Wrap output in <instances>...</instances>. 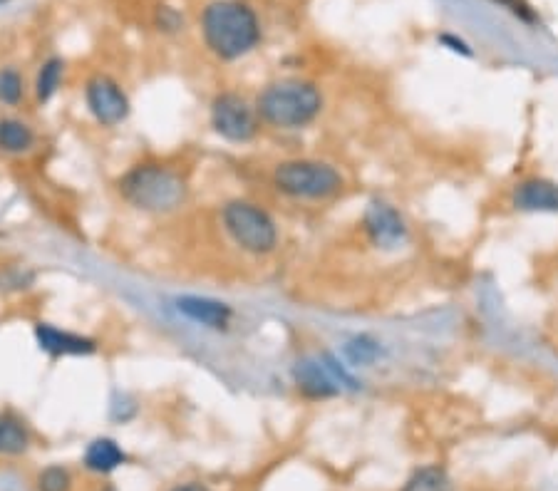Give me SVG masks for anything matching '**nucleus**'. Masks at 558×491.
Listing matches in <instances>:
<instances>
[{
	"mask_svg": "<svg viewBox=\"0 0 558 491\" xmlns=\"http://www.w3.org/2000/svg\"><path fill=\"white\" fill-rule=\"evenodd\" d=\"M209 120L221 139L234 144L251 142L256 137L258 127H261L256 105H251L239 92H221V95H216L214 102H211Z\"/></svg>",
	"mask_w": 558,
	"mask_h": 491,
	"instance_id": "423d86ee",
	"label": "nucleus"
},
{
	"mask_svg": "<svg viewBox=\"0 0 558 491\" xmlns=\"http://www.w3.org/2000/svg\"><path fill=\"white\" fill-rule=\"evenodd\" d=\"M62 72H65V62L60 58L48 60L43 67H40L38 77H35V97H38L40 105L53 100L62 82Z\"/></svg>",
	"mask_w": 558,
	"mask_h": 491,
	"instance_id": "f3484780",
	"label": "nucleus"
},
{
	"mask_svg": "<svg viewBox=\"0 0 558 491\" xmlns=\"http://www.w3.org/2000/svg\"><path fill=\"white\" fill-rule=\"evenodd\" d=\"M23 100V77L15 70H0V102L3 105H18Z\"/></svg>",
	"mask_w": 558,
	"mask_h": 491,
	"instance_id": "aec40b11",
	"label": "nucleus"
},
{
	"mask_svg": "<svg viewBox=\"0 0 558 491\" xmlns=\"http://www.w3.org/2000/svg\"><path fill=\"white\" fill-rule=\"evenodd\" d=\"M345 355H348V360L353 365H370L380 355V345H377V340L368 338V335H360V338L350 340L345 345Z\"/></svg>",
	"mask_w": 558,
	"mask_h": 491,
	"instance_id": "6ab92c4d",
	"label": "nucleus"
},
{
	"mask_svg": "<svg viewBox=\"0 0 558 491\" xmlns=\"http://www.w3.org/2000/svg\"><path fill=\"white\" fill-rule=\"evenodd\" d=\"M323 110V92L308 80H276L256 100V112L263 124L276 129H303L318 120Z\"/></svg>",
	"mask_w": 558,
	"mask_h": 491,
	"instance_id": "7ed1b4c3",
	"label": "nucleus"
},
{
	"mask_svg": "<svg viewBox=\"0 0 558 491\" xmlns=\"http://www.w3.org/2000/svg\"><path fill=\"white\" fill-rule=\"evenodd\" d=\"M177 310L191 323L211 330H226L234 320V308L224 301H214V298L184 296L177 301Z\"/></svg>",
	"mask_w": 558,
	"mask_h": 491,
	"instance_id": "f8f14e48",
	"label": "nucleus"
},
{
	"mask_svg": "<svg viewBox=\"0 0 558 491\" xmlns=\"http://www.w3.org/2000/svg\"><path fill=\"white\" fill-rule=\"evenodd\" d=\"M511 206L524 214H558V182L546 177H529L516 184Z\"/></svg>",
	"mask_w": 558,
	"mask_h": 491,
	"instance_id": "1a4fd4ad",
	"label": "nucleus"
},
{
	"mask_svg": "<svg viewBox=\"0 0 558 491\" xmlns=\"http://www.w3.org/2000/svg\"><path fill=\"white\" fill-rule=\"evenodd\" d=\"M169 491H211V489L206 487L204 482H186V484H179V487H174Z\"/></svg>",
	"mask_w": 558,
	"mask_h": 491,
	"instance_id": "4be33fe9",
	"label": "nucleus"
},
{
	"mask_svg": "<svg viewBox=\"0 0 558 491\" xmlns=\"http://www.w3.org/2000/svg\"><path fill=\"white\" fill-rule=\"evenodd\" d=\"M102 491H117V489H115V487H105Z\"/></svg>",
	"mask_w": 558,
	"mask_h": 491,
	"instance_id": "5701e85b",
	"label": "nucleus"
},
{
	"mask_svg": "<svg viewBox=\"0 0 558 491\" xmlns=\"http://www.w3.org/2000/svg\"><path fill=\"white\" fill-rule=\"evenodd\" d=\"M224 231L241 251L251 256H266L278 246V226L263 206L246 199H234L221 211Z\"/></svg>",
	"mask_w": 558,
	"mask_h": 491,
	"instance_id": "39448f33",
	"label": "nucleus"
},
{
	"mask_svg": "<svg viewBox=\"0 0 558 491\" xmlns=\"http://www.w3.org/2000/svg\"><path fill=\"white\" fill-rule=\"evenodd\" d=\"M293 380H296L298 392L308 400H328L340 392L338 377L333 375V370L325 368L320 360L303 358L298 360L293 368Z\"/></svg>",
	"mask_w": 558,
	"mask_h": 491,
	"instance_id": "9b49d317",
	"label": "nucleus"
},
{
	"mask_svg": "<svg viewBox=\"0 0 558 491\" xmlns=\"http://www.w3.org/2000/svg\"><path fill=\"white\" fill-rule=\"evenodd\" d=\"M363 229L368 234L370 244L382 251H392V248L402 246L407 239V226L400 211L387 201H372L365 209Z\"/></svg>",
	"mask_w": 558,
	"mask_h": 491,
	"instance_id": "6e6552de",
	"label": "nucleus"
},
{
	"mask_svg": "<svg viewBox=\"0 0 558 491\" xmlns=\"http://www.w3.org/2000/svg\"><path fill=\"white\" fill-rule=\"evenodd\" d=\"M206 48L221 60H239L256 48L261 25L256 13L239 0H214L201 15Z\"/></svg>",
	"mask_w": 558,
	"mask_h": 491,
	"instance_id": "f257e3e1",
	"label": "nucleus"
},
{
	"mask_svg": "<svg viewBox=\"0 0 558 491\" xmlns=\"http://www.w3.org/2000/svg\"><path fill=\"white\" fill-rule=\"evenodd\" d=\"M85 102L90 115L100 127H117L129 117L132 105H129L127 92L122 90L120 82L110 75H92L85 85Z\"/></svg>",
	"mask_w": 558,
	"mask_h": 491,
	"instance_id": "0eeeda50",
	"label": "nucleus"
},
{
	"mask_svg": "<svg viewBox=\"0 0 558 491\" xmlns=\"http://www.w3.org/2000/svg\"><path fill=\"white\" fill-rule=\"evenodd\" d=\"M499 3L506 5L511 13L519 15V18L526 20V23H534V13H531V8L524 3V0H499Z\"/></svg>",
	"mask_w": 558,
	"mask_h": 491,
	"instance_id": "412c9836",
	"label": "nucleus"
},
{
	"mask_svg": "<svg viewBox=\"0 0 558 491\" xmlns=\"http://www.w3.org/2000/svg\"><path fill=\"white\" fill-rule=\"evenodd\" d=\"M35 147V132L28 122L3 117L0 120V149L5 154H25Z\"/></svg>",
	"mask_w": 558,
	"mask_h": 491,
	"instance_id": "4468645a",
	"label": "nucleus"
},
{
	"mask_svg": "<svg viewBox=\"0 0 558 491\" xmlns=\"http://www.w3.org/2000/svg\"><path fill=\"white\" fill-rule=\"evenodd\" d=\"M35 340L50 358H80V355H92L97 350V343L92 338L60 330L50 323L35 325Z\"/></svg>",
	"mask_w": 558,
	"mask_h": 491,
	"instance_id": "9d476101",
	"label": "nucleus"
},
{
	"mask_svg": "<svg viewBox=\"0 0 558 491\" xmlns=\"http://www.w3.org/2000/svg\"><path fill=\"white\" fill-rule=\"evenodd\" d=\"M0 3H3V0H0Z\"/></svg>",
	"mask_w": 558,
	"mask_h": 491,
	"instance_id": "b1692460",
	"label": "nucleus"
},
{
	"mask_svg": "<svg viewBox=\"0 0 558 491\" xmlns=\"http://www.w3.org/2000/svg\"><path fill=\"white\" fill-rule=\"evenodd\" d=\"M402 491H454V484L442 467H422L407 479Z\"/></svg>",
	"mask_w": 558,
	"mask_h": 491,
	"instance_id": "dca6fc26",
	"label": "nucleus"
},
{
	"mask_svg": "<svg viewBox=\"0 0 558 491\" xmlns=\"http://www.w3.org/2000/svg\"><path fill=\"white\" fill-rule=\"evenodd\" d=\"M35 489L38 491H72V474L70 469L60 467V464H50L35 479Z\"/></svg>",
	"mask_w": 558,
	"mask_h": 491,
	"instance_id": "a211bd4d",
	"label": "nucleus"
},
{
	"mask_svg": "<svg viewBox=\"0 0 558 491\" xmlns=\"http://www.w3.org/2000/svg\"><path fill=\"white\" fill-rule=\"evenodd\" d=\"M127 462V452L120 447V442L112 437H97L87 444L82 454V464L92 474H112Z\"/></svg>",
	"mask_w": 558,
	"mask_h": 491,
	"instance_id": "ddd939ff",
	"label": "nucleus"
},
{
	"mask_svg": "<svg viewBox=\"0 0 558 491\" xmlns=\"http://www.w3.org/2000/svg\"><path fill=\"white\" fill-rule=\"evenodd\" d=\"M278 194L296 201H328L343 191L345 179L333 164L320 159H288L273 169Z\"/></svg>",
	"mask_w": 558,
	"mask_h": 491,
	"instance_id": "20e7f679",
	"label": "nucleus"
},
{
	"mask_svg": "<svg viewBox=\"0 0 558 491\" xmlns=\"http://www.w3.org/2000/svg\"><path fill=\"white\" fill-rule=\"evenodd\" d=\"M30 447V432L23 425V420H18L10 412H0V454L5 457H20L28 452Z\"/></svg>",
	"mask_w": 558,
	"mask_h": 491,
	"instance_id": "2eb2a0df",
	"label": "nucleus"
},
{
	"mask_svg": "<svg viewBox=\"0 0 558 491\" xmlns=\"http://www.w3.org/2000/svg\"><path fill=\"white\" fill-rule=\"evenodd\" d=\"M122 199L147 214H172L184 206L189 186L182 172L167 164H137L117 182Z\"/></svg>",
	"mask_w": 558,
	"mask_h": 491,
	"instance_id": "f03ea898",
	"label": "nucleus"
}]
</instances>
